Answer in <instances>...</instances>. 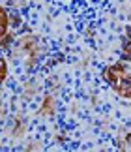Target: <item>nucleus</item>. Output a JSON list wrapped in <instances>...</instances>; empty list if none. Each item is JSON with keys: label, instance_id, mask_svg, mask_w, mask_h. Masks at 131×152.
Returning a JSON list of instances; mask_svg holds the SVG:
<instances>
[{"label": "nucleus", "instance_id": "7ed1b4c3", "mask_svg": "<svg viewBox=\"0 0 131 152\" xmlns=\"http://www.w3.org/2000/svg\"><path fill=\"white\" fill-rule=\"evenodd\" d=\"M0 66H2V73H0V81H6V77H8V64H6V58H2L0 60Z\"/></svg>", "mask_w": 131, "mask_h": 152}, {"label": "nucleus", "instance_id": "f257e3e1", "mask_svg": "<svg viewBox=\"0 0 131 152\" xmlns=\"http://www.w3.org/2000/svg\"><path fill=\"white\" fill-rule=\"evenodd\" d=\"M103 77L109 86L122 98H131V68L127 64H111L103 69Z\"/></svg>", "mask_w": 131, "mask_h": 152}, {"label": "nucleus", "instance_id": "f03ea898", "mask_svg": "<svg viewBox=\"0 0 131 152\" xmlns=\"http://www.w3.org/2000/svg\"><path fill=\"white\" fill-rule=\"evenodd\" d=\"M0 21H2V26H0V38H2V42H4V39H6V34H8V28H9L8 11H6V8L0 10Z\"/></svg>", "mask_w": 131, "mask_h": 152}]
</instances>
